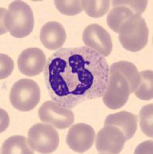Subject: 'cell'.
I'll return each mask as SVG.
<instances>
[{
	"label": "cell",
	"mask_w": 153,
	"mask_h": 154,
	"mask_svg": "<svg viewBox=\"0 0 153 154\" xmlns=\"http://www.w3.org/2000/svg\"><path fill=\"white\" fill-rule=\"evenodd\" d=\"M44 79L52 100L71 109L104 96L109 66L104 56L87 46L61 48L46 61Z\"/></svg>",
	"instance_id": "obj_1"
},
{
	"label": "cell",
	"mask_w": 153,
	"mask_h": 154,
	"mask_svg": "<svg viewBox=\"0 0 153 154\" xmlns=\"http://www.w3.org/2000/svg\"><path fill=\"white\" fill-rule=\"evenodd\" d=\"M33 27V12L26 2L17 0L9 5L8 10L1 8V34L9 32L16 38H24Z\"/></svg>",
	"instance_id": "obj_2"
},
{
	"label": "cell",
	"mask_w": 153,
	"mask_h": 154,
	"mask_svg": "<svg viewBox=\"0 0 153 154\" xmlns=\"http://www.w3.org/2000/svg\"><path fill=\"white\" fill-rule=\"evenodd\" d=\"M149 30L141 16L134 15L122 25L118 32V39L122 47L136 53L145 47L148 43Z\"/></svg>",
	"instance_id": "obj_3"
},
{
	"label": "cell",
	"mask_w": 153,
	"mask_h": 154,
	"mask_svg": "<svg viewBox=\"0 0 153 154\" xmlns=\"http://www.w3.org/2000/svg\"><path fill=\"white\" fill-rule=\"evenodd\" d=\"M12 106L17 110L28 112L33 109L40 100V89L35 81L21 79L12 86L9 95Z\"/></svg>",
	"instance_id": "obj_4"
},
{
	"label": "cell",
	"mask_w": 153,
	"mask_h": 154,
	"mask_svg": "<svg viewBox=\"0 0 153 154\" xmlns=\"http://www.w3.org/2000/svg\"><path fill=\"white\" fill-rule=\"evenodd\" d=\"M28 142L32 149L38 153H51L58 148L60 138L52 125L39 123L29 130Z\"/></svg>",
	"instance_id": "obj_5"
},
{
	"label": "cell",
	"mask_w": 153,
	"mask_h": 154,
	"mask_svg": "<svg viewBox=\"0 0 153 154\" xmlns=\"http://www.w3.org/2000/svg\"><path fill=\"white\" fill-rule=\"evenodd\" d=\"M131 94L129 81L119 72L109 71V79L102 100L107 108L118 109L126 104Z\"/></svg>",
	"instance_id": "obj_6"
},
{
	"label": "cell",
	"mask_w": 153,
	"mask_h": 154,
	"mask_svg": "<svg viewBox=\"0 0 153 154\" xmlns=\"http://www.w3.org/2000/svg\"><path fill=\"white\" fill-rule=\"evenodd\" d=\"M39 118L42 122L52 125L59 130L70 127L74 122V112L54 101H46L38 110Z\"/></svg>",
	"instance_id": "obj_7"
},
{
	"label": "cell",
	"mask_w": 153,
	"mask_h": 154,
	"mask_svg": "<svg viewBox=\"0 0 153 154\" xmlns=\"http://www.w3.org/2000/svg\"><path fill=\"white\" fill-rule=\"evenodd\" d=\"M125 141V135L119 128L107 125L99 130L95 144L99 153L117 154L122 150Z\"/></svg>",
	"instance_id": "obj_8"
},
{
	"label": "cell",
	"mask_w": 153,
	"mask_h": 154,
	"mask_svg": "<svg viewBox=\"0 0 153 154\" xmlns=\"http://www.w3.org/2000/svg\"><path fill=\"white\" fill-rule=\"evenodd\" d=\"M87 47L106 57L112 51V40L110 34L98 24H91L85 28L82 35Z\"/></svg>",
	"instance_id": "obj_9"
},
{
	"label": "cell",
	"mask_w": 153,
	"mask_h": 154,
	"mask_svg": "<svg viewBox=\"0 0 153 154\" xmlns=\"http://www.w3.org/2000/svg\"><path fill=\"white\" fill-rule=\"evenodd\" d=\"M95 132L93 127L85 123H77L71 126L67 135V143L73 151L83 153L93 146Z\"/></svg>",
	"instance_id": "obj_10"
},
{
	"label": "cell",
	"mask_w": 153,
	"mask_h": 154,
	"mask_svg": "<svg viewBox=\"0 0 153 154\" xmlns=\"http://www.w3.org/2000/svg\"><path fill=\"white\" fill-rule=\"evenodd\" d=\"M18 68L27 76H35L43 71L46 66V56L40 48H29L20 53L18 58Z\"/></svg>",
	"instance_id": "obj_11"
},
{
	"label": "cell",
	"mask_w": 153,
	"mask_h": 154,
	"mask_svg": "<svg viewBox=\"0 0 153 154\" xmlns=\"http://www.w3.org/2000/svg\"><path fill=\"white\" fill-rule=\"evenodd\" d=\"M40 38L46 49L55 50L63 46L67 38V34L64 27L58 22H48L43 26Z\"/></svg>",
	"instance_id": "obj_12"
},
{
	"label": "cell",
	"mask_w": 153,
	"mask_h": 154,
	"mask_svg": "<svg viewBox=\"0 0 153 154\" xmlns=\"http://www.w3.org/2000/svg\"><path fill=\"white\" fill-rule=\"evenodd\" d=\"M138 116L127 112L121 111L117 113L107 116L104 121V126L111 125L116 126L122 130L125 135L126 140H129L133 137L136 133L138 128Z\"/></svg>",
	"instance_id": "obj_13"
},
{
	"label": "cell",
	"mask_w": 153,
	"mask_h": 154,
	"mask_svg": "<svg viewBox=\"0 0 153 154\" xmlns=\"http://www.w3.org/2000/svg\"><path fill=\"white\" fill-rule=\"evenodd\" d=\"M111 4L113 8L107 14V24L112 31L118 33L122 25L135 13L126 5H118L113 1Z\"/></svg>",
	"instance_id": "obj_14"
},
{
	"label": "cell",
	"mask_w": 153,
	"mask_h": 154,
	"mask_svg": "<svg viewBox=\"0 0 153 154\" xmlns=\"http://www.w3.org/2000/svg\"><path fill=\"white\" fill-rule=\"evenodd\" d=\"M109 71H117L122 73L129 81L131 93L135 91L140 82V75L133 63L128 61L117 62L111 65Z\"/></svg>",
	"instance_id": "obj_15"
},
{
	"label": "cell",
	"mask_w": 153,
	"mask_h": 154,
	"mask_svg": "<svg viewBox=\"0 0 153 154\" xmlns=\"http://www.w3.org/2000/svg\"><path fill=\"white\" fill-rule=\"evenodd\" d=\"M1 153L2 154H33L34 150L32 149L28 140L23 136H13L9 137L3 143Z\"/></svg>",
	"instance_id": "obj_16"
},
{
	"label": "cell",
	"mask_w": 153,
	"mask_h": 154,
	"mask_svg": "<svg viewBox=\"0 0 153 154\" xmlns=\"http://www.w3.org/2000/svg\"><path fill=\"white\" fill-rule=\"evenodd\" d=\"M140 82L134 92L138 98L142 100H151L153 98V72L146 70L139 72Z\"/></svg>",
	"instance_id": "obj_17"
},
{
	"label": "cell",
	"mask_w": 153,
	"mask_h": 154,
	"mask_svg": "<svg viewBox=\"0 0 153 154\" xmlns=\"http://www.w3.org/2000/svg\"><path fill=\"white\" fill-rule=\"evenodd\" d=\"M111 2L108 0H84L83 9L86 14L92 18L102 17L110 9Z\"/></svg>",
	"instance_id": "obj_18"
},
{
	"label": "cell",
	"mask_w": 153,
	"mask_h": 154,
	"mask_svg": "<svg viewBox=\"0 0 153 154\" xmlns=\"http://www.w3.org/2000/svg\"><path fill=\"white\" fill-rule=\"evenodd\" d=\"M153 105L152 103L146 105L142 108L139 113L140 127L145 136L152 138L153 137Z\"/></svg>",
	"instance_id": "obj_19"
},
{
	"label": "cell",
	"mask_w": 153,
	"mask_h": 154,
	"mask_svg": "<svg viewBox=\"0 0 153 154\" xmlns=\"http://www.w3.org/2000/svg\"><path fill=\"white\" fill-rule=\"evenodd\" d=\"M54 3L59 12L65 16H75L84 10L82 1L79 0H56Z\"/></svg>",
	"instance_id": "obj_20"
},
{
	"label": "cell",
	"mask_w": 153,
	"mask_h": 154,
	"mask_svg": "<svg viewBox=\"0 0 153 154\" xmlns=\"http://www.w3.org/2000/svg\"><path fill=\"white\" fill-rule=\"evenodd\" d=\"M114 3L118 4V5H126L129 9H132L135 14L139 15L141 16L142 14L144 11L145 10L146 6H147V4H148V1H145V0H142V1H123V0H121V1H118V0H115V1H113Z\"/></svg>",
	"instance_id": "obj_21"
},
{
	"label": "cell",
	"mask_w": 153,
	"mask_h": 154,
	"mask_svg": "<svg viewBox=\"0 0 153 154\" xmlns=\"http://www.w3.org/2000/svg\"><path fill=\"white\" fill-rule=\"evenodd\" d=\"M13 69V61L9 56L1 54V79L9 76Z\"/></svg>",
	"instance_id": "obj_22"
}]
</instances>
